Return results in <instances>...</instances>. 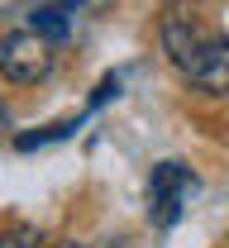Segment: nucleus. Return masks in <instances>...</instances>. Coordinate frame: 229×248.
Instances as JSON below:
<instances>
[{"label":"nucleus","instance_id":"f257e3e1","mask_svg":"<svg viewBox=\"0 0 229 248\" xmlns=\"http://www.w3.org/2000/svg\"><path fill=\"white\" fill-rule=\"evenodd\" d=\"M53 72V43L38 38L33 29H15L0 38V77L15 81V86H29V81H43Z\"/></svg>","mask_w":229,"mask_h":248},{"label":"nucleus","instance_id":"1a4fd4ad","mask_svg":"<svg viewBox=\"0 0 229 248\" xmlns=\"http://www.w3.org/2000/svg\"><path fill=\"white\" fill-rule=\"evenodd\" d=\"M0 129H5V105H0Z\"/></svg>","mask_w":229,"mask_h":248},{"label":"nucleus","instance_id":"423d86ee","mask_svg":"<svg viewBox=\"0 0 229 248\" xmlns=\"http://www.w3.org/2000/svg\"><path fill=\"white\" fill-rule=\"evenodd\" d=\"M72 129H76V124H72V120H62V124H53V129H43V134H19V139H15V148H24V153H29V148H38V143H53V139H67Z\"/></svg>","mask_w":229,"mask_h":248},{"label":"nucleus","instance_id":"20e7f679","mask_svg":"<svg viewBox=\"0 0 229 248\" xmlns=\"http://www.w3.org/2000/svg\"><path fill=\"white\" fill-rule=\"evenodd\" d=\"M200 43H205V29H200L186 10H167L163 15V48H167V58L177 62L182 72L191 67V58H196Z\"/></svg>","mask_w":229,"mask_h":248},{"label":"nucleus","instance_id":"39448f33","mask_svg":"<svg viewBox=\"0 0 229 248\" xmlns=\"http://www.w3.org/2000/svg\"><path fill=\"white\" fill-rule=\"evenodd\" d=\"M33 33L48 38V43H62L67 33H72V24H67L62 10H38V15H33Z\"/></svg>","mask_w":229,"mask_h":248},{"label":"nucleus","instance_id":"6e6552de","mask_svg":"<svg viewBox=\"0 0 229 248\" xmlns=\"http://www.w3.org/2000/svg\"><path fill=\"white\" fill-rule=\"evenodd\" d=\"M58 248H86V244H76V239H67V244H58Z\"/></svg>","mask_w":229,"mask_h":248},{"label":"nucleus","instance_id":"f03ea898","mask_svg":"<svg viewBox=\"0 0 229 248\" xmlns=\"http://www.w3.org/2000/svg\"><path fill=\"white\" fill-rule=\"evenodd\" d=\"M196 191V177L182 167V162H163V167H153V182H148V210H153V224H177L182 215V205H186V196Z\"/></svg>","mask_w":229,"mask_h":248},{"label":"nucleus","instance_id":"0eeeda50","mask_svg":"<svg viewBox=\"0 0 229 248\" xmlns=\"http://www.w3.org/2000/svg\"><path fill=\"white\" fill-rule=\"evenodd\" d=\"M38 244H43V239H38L33 224H15V229L0 234V248H38Z\"/></svg>","mask_w":229,"mask_h":248},{"label":"nucleus","instance_id":"7ed1b4c3","mask_svg":"<svg viewBox=\"0 0 229 248\" xmlns=\"http://www.w3.org/2000/svg\"><path fill=\"white\" fill-rule=\"evenodd\" d=\"M186 77H191V86H200L205 95H225L229 91V38L205 33V43L196 48Z\"/></svg>","mask_w":229,"mask_h":248}]
</instances>
